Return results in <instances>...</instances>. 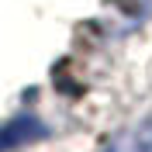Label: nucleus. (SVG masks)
<instances>
[{"label":"nucleus","mask_w":152,"mask_h":152,"mask_svg":"<svg viewBox=\"0 0 152 152\" xmlns=\"http://www.w3.org/2000/svg\"><path fill=\"white\" fill-rule=\"evenodd\" d=\"M42 135H45V124L42 121H35V118H14L10 124L0 128V152L28 145V142H35V138H42Z\"/></svg>","instance_id":"nucleus-1"},{"label":"nucleus","mask_w":152,"mask_h":152,"mask_svg":"<svg viewBox=\"0 0 152 152\" xmlns=\"http://www.w3.org/2000/svg\"><path fill=\"white\" fill-rule=\"evenodd\" d=\"M107 152H138V149H135V138H132V142L124 138V142H118L114 149H107Z\"/></svg>","instance_id":"nucleus-2"}]
</instances>
